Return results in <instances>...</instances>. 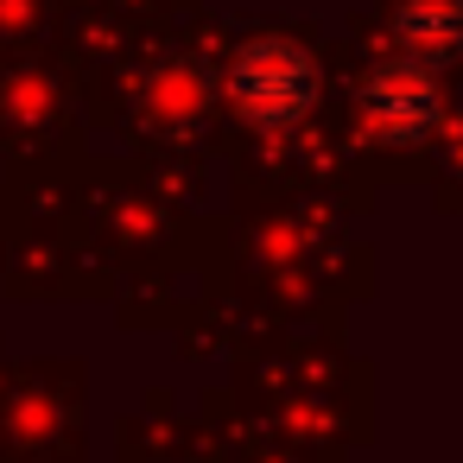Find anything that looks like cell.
Returning <instances> with one entry per match:
<instances>
[{"label": "cell", "instance_id": "obj_1", "mask_svg": "<svg viewBox=\"0 0 463 463\" xmlns=\"http://www.w3.org/2000/svg\"><path fill=\"white\" fill-rule=\"evenodd\" d=\"M317 96L311 64L292 45H248L235 58V109L254 128H292Z\"/></svg>", "mask_w": 463, "mask_h": 463}, {"label": "cell", "instance_id": "obj_2", "mask_svg": "<svg viewBox=\"0 0 463 463\" xmlns=\"http://www.w3.org/2000/svg\"><path fill=\"white\" fill-rule=\"evenodd\" d=\"M368 115L381 134H425L431 115H438V90H431V64L412 52V58H393L374 83H368Z\"/></svg>", "mask_w": 463, "mask_h": 463}]
</instances>
